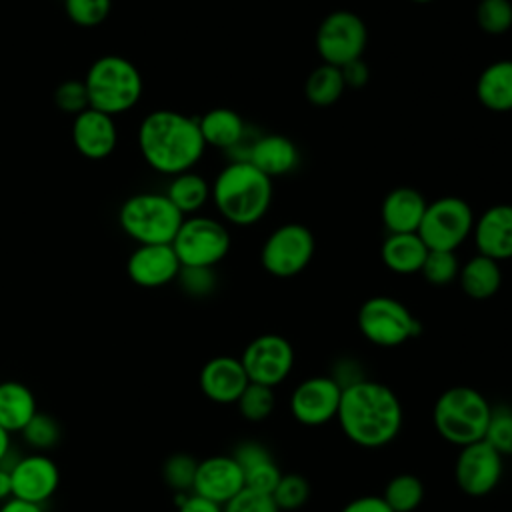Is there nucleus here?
Instances as JSON below:
<instances>
[{"label": "nucleus", "mask_w": 512, "mask_h": 512, "mask_svg": "<svg viewBox=\"0 0 512 512\" xmlns=\"http://www.w3.org/2000/svg\"><path fill=\"white\" fill-rule=\"evenodd\" d=\"M402 404L396 392L376 380H358L342 388L336 420L344 436L360 448H382L402 428Z\"/></svg>", "instance_id": "f257e3e1"}, {"label": "nucleus", "mask_w": 512, "mask_h": 512, "mask_svg": "<svg viewBox=\"0 0 512 512\" xmlns=\"http://www.w3.org/2000/svg\"><path fill=\"white\" fill-rule=\"evenodd\" d=\"M136 136L144 162L166 176L192 170L206 150L198 118L176 110L162 108L146 114Z\"/></svg>", "instance_id": "f03ea898"}, {"label": "nucleus", "mask_w": 512, "mask_h": 512, "mask_svg": "<svg viewBox=\"0 0 512 512\" xmlns=\"http://www.w3.org/2000/svg\"><path fill=\"white\" fill-rule=\"evenodd\" d=\"M272 178L248 160L228 162L210 184V200L218 214L234 226L260 222L272 204Z\"/></svg>", "instance_id": "7ed1b4c3"}, {"label": "nucleus", "mask_w": 512, "mask_h": 512, "mask_svg": "<svg viewBox=\"0 0 512 512\" xmlns=\"http://www.w3.org/2000/svg\"><path fill=\"white\" fill-rule=\"evenodd\" d=\"M492 404L472 386L456 384L446 388L432 406V424L440 438L462 448L486 434Z\"/></svg>", "instance_id": "20e7f679"}, {"label": "nucleus", "mask_w": 512, "mask_h": 512, "mask_svg": "<svg viewBox=\"0 0 512 512\" xmlns=\"http://www.w3.org/2000/svg\"><path fill=\"white\" fill-rule=\"evenodd\" d=\"M82 82L86 86L90 108L110 116L132 110L144 92L140 70L128 58L118 54L96 58Z\"/></svg>", "instance_id": "39448f33"}, {"label": "nucleus", "mask_w": 512, "mask_h": 512, "mask_svg": "<svg viewBox=\"0 0 512 512\" xmlns=\"http://www.w3.org/2000/svg\"><path fill=\"white\" fill-rule=\"evenodd\" d=\"M184 214L160 192L126 198L118 212L120 228L138 244H172Z\"/></svg>", "instance_id": "423d86ee"}, {"label": "nucleus", "mask_w": 512, "mask_h": 512, "mask_svg": "<svg viewBox=\"0 0 512 512\" xmlns=\"http://www.w3.org/2000/svg\"><path fill=\"white\" fill-rule=\"evenodd\" d=\"M358 330L374 346L394 348L416 338L422 330L418 318L392 296H372L358 308Z\"/></svg>", "instance_id": "0eeeda50"}, {"label": "nucleus", "mask_w": 512, "mask_h": 512, "mask_svg": "<svg viewBox=\"0 0 512 512\" xmlns=\"http://www.w3.org/2000/svg\"><path fill=\"white\" fill-rule=\"evenodd\" d=\"M232 238L228 228L210 216L192 214L182 220L172 248L182 266L214 268L230 252Z\"/></svg>", "instance_id": "6e6552de"}, {"label": "nucleus", "mask_w": 512, "mask_h": 512, "mask_svg": "<svg viewBox=\"0 0 512 512\" xmlns=\"http://www.w3.org/2000/svg\"><path fill=\"white\" fill-rule=\"evenodd\" d=\"M474 212L470 204L458 196H442L428 202L422 216L418 236L428 250H452L472 234Z\"/></svg>", "instance_id": "1a4fd4ad"}, {"label": "nucleus", "mask_w": 512, "mask_h": 512, "mask_svg": "<svg viewBox=\"0 0 512 512\" xmlns=\"http://www.w3.org/2000/svg\"><path fill=\"white\" fill-rule=\"evenodd\" d=\"M314 250L312 230L304 224L288 222L268 234L260 250V264L270 276L292 278L312 262Z\"/></svg>", "instance_id": "9d476101"}, {"label": "nucleus", "mask_w": 512, "mask_h": 512, "mask_svg": "<svg viewBox=\"0 0 512 512\" xmlns=\"http://www.w3.org/2000/svg\"><path fill=\"white\" fill-rule=\"evenodd\" d=\"M368 44V28L352 10L326 14L316 30V52L324 64L344 66L362 58Z\"/></svg>", "instance_id": "9b49d317"}, {"label": "nucleus", "mask_w": 512, "mask_h": 512, "mask_svg": "<svg viewBox=\"0 0 512 512\" xmlns=\"http://www.w3.org/2000/svg\"><path fill=\"white\" fill-rule=\"evenodd\" d=\"M240 362L250 382L276 388L294 366V348L280 334H260L246 344Z\"/></svg>", "instance_id": "f8f14e48"}, {"label": "nucleus", "mask_w": 512, "mask_h": 512, "mask_svg": "<svg viewBox=\"0 0 512 512\" xmlns=\"http://www.w3.org/2000/svg\"><path fill=\"white\" fill-rule=\"evenodd\" d=\"M502 474L504 458L484 438L458 450L454 462V480L466 496H488L500 484Z\"/></svg>", "instance_id": "ddd939ff"}, {"label": "nucleus", "mask_w": 512, "mask_h": 512, "mask_svg": "<svg viewBox=\"0 0 512 512\" xmlns=\"http://www.w3.org/2000/svg\"><path fill=\"white\" fill-rule=\"evenodd\" d=\"M342 388L328 374L310 376L296 384L288 408L296 422L304 426H322L336 420Z\"/></svg>", "instance_id": "4468645a"}, {"label": "nucleus", "mask_w": 512, "mask_h": 512, "mask_svg": "<svg viewBox=\"0 0 512 512\" xmlns=\"http://www.w3.org/2000/svg\"><path fill=\"white\" fill-rule=\"evenodd\" d=\"M12 498L44 504L58 490L60 470L52 458L42 452L28 454L10 466Z\"/></svg>", "instance_id": "2eb2a0df"}, {"label": "nucleus", "mask_w": 512, "mask_h": 512, "mask_svg": "<svg viewBox=\"0 0 512 512\" xmlns=\"http://www.w3.org/2000/svg\"><path fill=\"white\" fill-rule=\"evenodd\" d=\"M180 260L172 244H138L126 260L128 278L142 288H160L180 274Z\"/></svg>", "instance_id": "dca6fc26"}, {"label": "nucleus", "mask_w": 512, "mask_h": 512, "mask_svg": "<svg viewBox=\"0 0 512 512\" xmlns=\"http://www.w3.org/2000/svg\"><path fill=\"white\" fill-rule=\"evenodd\" d=\"M244 488V476L232 454H216L198 460L192 492L224 506Z\"/></svg>", "instance_id": "f3484780"}, {"label": "nucleus", "mask_w": 512, "mask_h": 512, "mask_svg": "<svg viewBox=\"0 0 512 512\" xmlns=\"http://www.w3.org/2000/svg\"><path fill=\"white\" fill-rule=\"evenodd\" d=\"M74 148L88 160L108 158L118 144V128L114 116L96 108H86L72 122Z\"/></svg>", "instance_id": "a211bd4d"}, {"label": "nucleus", "mask_w": 512, "mask_h": 512, "mask_svg": "<svg viewBox=\"0 0 512 512\" xmlns=\"http://www.w3.org/2000/svg\"><path fill=\"white\" fill-rule=\"evenodd\" d=\"M248 382L240 358L226 354L210 358L198 376L202 394L216 404H236Z\"/></svg>", "instance_id": "6ab92c4d"}, {"label": "nucleus", "mask_w": 512, "mask_h": 512, "mask_svg": "<svg viewBox=\"0 0 512 512\" xmlns=\"http://www.w3.org/2000/svg\"><path fill=\"white\" fill-rule=\"evenodd\" d=\"M478 254L496 262L512 258V204H494L486 208L472 228Z\"/></svg>", "instance_id": "aec40b11"}, {"label": "nucleus", "mask_w": 512, "mask_h": 512, "mask_svg": "<svg viewBox=\"0 0 512 512\" xmlns=\"http://www.w3.org/2000/svg\"><path fill=\"white\" fill-rule=\"evenodd\" d=\"M242 160H248L268 178L286 176L300 164V150L294 140L282 134H262L256 138Z\"/></svg>", "instance_id": "412c9836"}, {"label": "nucleus", "mask_w": 512, "mask_h": 512, "mask_svg": "<svg viewBox=\"0 0 512 512\" xmlns=\"http://www.w3.org/2000/svg\"><path fill=\"white\" fill-rule=\"evenodd\" d=\"M232 458L242 470L246 488L270 494L282 476V470L276 464L274 456L258 440H242L240 444H236V448L232 450Z\"/></svg>", "instance_id": "4be33fe9"}, {"label": "nucleus", "mask_w": 512, "mask_h": 512, "mask_svg": "<svg viewBox=\"0 0 512 512\" xmlns=\"http://www.w3.org/2000/svg\"><path fill=\"white\" fill-rule=\"evenodd\" d=\"M428 200L410 186H398L390 190L382 200V222L388 234L418 232L422 216L426 212Z\"/></svg>", "instance_id": "5701e85b"}, {"label": "nucleus", "mask_w": 512, "mask_h": 512, "mask_svg": "<svg viewBox=\"0 0 512 512\" xmlns=\"http://www.w3.org/2000/svg\"><path fill=\"white\" fill-rule=\"evenodd\" d=\"M198 126L206 146L220 150H234L244 142L246 124L242 116L232 108H212L198 118Z\"/></svg>", "instance_id": "b1692460"}, {"label": "nucleus", "mask_w": 512, "mask_h": 512, "mask_svg": "<svg viewBox=\"0 0 512 512\" xmlns=\"http://www.w3.org/2000/svg\"><path fill=\"white\" fill-rule=\"evenodd\" d=\"M426 254H428V248L422 242V238L418 236V232L388 234L380 248L384 266L396 274L420 272Z\"/></svg>", "instance_id": "393cba45"}, {"label": "nucleus", "mask_w": 512, "mask_h": 512, "mask_svg": "<svg viewBox=\"0 0 512 512\" xmlns=\"http://www.w3.org/2000/svg\"><path fill=\"white\" fill-rule=\"evenodd\" d=\"M478 102L492 112L512 110V60L488 64L476 82Z\"/></svg>", "instance_id": "a878e982"}, {"label": "nucleus", "mask_w": 512, "mask_h": 512, "mask_svg": "<svg viewBox=\"0 0 512 512\" xmlns=\"http://www.w3.org/2000/svg\"><path fill=\"white\" fill-rule=\"evenodd\" d=\"M458 282H460L462 292L468 298L488 300L500 290V284H502L500 262L476 252V256H472L464 264H460Z\"/></svg>", "instance_id": "bb28decb"}, {"label": "nucleus", "mask_w": 512, "mask_h": 512, "mask_svg": "<svg viewBox=\"0 0 512 512\" xmlns=\"http://www.w3.org/2000/svg\"><path fill=\"white\" fill-rule=\"evenodd\" d=\"M38 412L34 392L16 380L0 382V426L4 430L22 432L30 418Z\"/></svg>", "instance_id": "cd10ccee"}, {"label": "nucleus", "mask_w": 512, "mask_h": 512, "mask_svg": "<svg viewBox=\"0 0 512 512\" xmlns=\"http://www.w3.org/2000/svg\"><path fill=\"white\" fill-rule=\"evenodd\" d=\"M164 194L186 218L188 214H196L210 200V184L204 176L188 170L172 176Z\"/></svg>", "instance_id": "c85d7f7f"}, {"label": "nucleus", "mask_w": 512, "mask_h": 512, "mask_svg": "<svg viewBox=\"0 0 512 512\" xmlns=\"http://www.w3.org/2000/svg\"><path fill=\"white\" fill-rule=\"evenodd\" d=\"M346 86L342 80V72L338 66L332 64H320L316 66L304 84V96L312 106L328 108L340 100Z\"/></svg>", "instance_id": "c756f323"}, {"label": "nucleus", "mask_w": 512, "mask_h": 512, "mask_svg": "<svg viewBox=\"0 0 512 512\" xmlns=\"http://www.w3.org/2000/svg\"><path fill=\"white\" fill-rule=\"evenodd\" d=\"M424 494V482L416 474L402 472L386 482L382 498L394 512H414L424 502Z\"/></svg>", "instance_id": "7c9ffc66"}, {"label": "nucleus", "mask_w": 512, "mask_h": 512, "mask_svg": "<svg viewBox=\"0 0 512 512\" xmlns=\"http://www.w3.org/2000/svg\"><path fill=\"white\" fill-rule=\"evenodd\" d=\"M236 406H238V412L244 420L264 422L274 412V406H276L274 388L248 382V386L244 388V392L236 400Z\"/></svg>", "instance_id": "2f4dec72"}, {"label": "nucleus", "mask_w": 512, "mask_h": 512, "mask_svg": "<svg viewBox=\"0 0 512 512\" xmlns=\"http://www.w3.org/2000/svg\"><path fill=\"white\" fill-rule=\"evenodd\" d=\"M310 482L306 476L296 472H282L280 480L276 482L274 490L270 492L280 512H294L302 508L310 498Z\"/></svg>", "instance_id": "473e14b6"}, {"label": "nucleus", "mask_w": 512, "mask_h": 512, "mask_svg": "<svg viewBox=\"0 0 512 512\" xmlns=\"http://www.w3.org/2000/svg\"><path fill=\"white\" fill-rule=\"evenodd\" d=\"M460 262L452 250H428L420 274L432 286H448L458 280Z\"/></svg>", "instance_id": "72a5a7b5"}, {"label": "nucleus", "mask_w": 512, "mask_h": 512, "mask_svg": "<svg viewBox=\"0 0 512 512\" xmlns=\"http://www.w3.org/2000/svg\"><path fill=\"white\" fill-rule=\"evenodd\" d=\"M196 468H198V460L194 456L176 452L164 460L162 478L166 486H170L178 494H188L192 492V486H194Z\"/></svg>", "instance_id": "f704fd0d"}, {"label": "nucleus", "mask_w": 512, "mask_h": 512, "mask_svg": "<svg viewBox=\"0 0 512 512\" xmlns=\"http://www.w3.org/2000/svg\"><path fill=\"white\" fill-rule=\"evenodd\" d=\"M484 440L502 456H512V406H492Z\"/></svg>", "instance_id": "c9c22d12"}, {"label": "nucleus", "mask_w": 512, "mask_h": 512, "mask_svg": "<svg viewBox=\"0 0 512 512\" xmlns=\"http://www.w3.org/2000/svg\"><path fill=\"white\" fill-rule=\"evenodd\" d=\"M22 436L28 446L36 448L38 452H44L60 442L62 428L54 416L46 412H36L30 418V422L22 428Z\"/></svg>", "instance_id": "e433bc0d"}, {"label": "nucleus", "mask_w": 512, "mask_h": 512, "mask_svg": "<svg viewBox=\"0 0 512 512\" xmlns=\"http://www.w3.org/2000/svg\"><path fill=\"white\" fill-rule=\"evenodd\" d=\"M476 22L486 34L498 36L512 28V2L510 0H478Z\"/></svg>", "instance_id": "4c0bfd02"}, {"label": "nucleus", "mask_w": 512, "mask_h": 512, "mask_svg": "<svg viewBox=\"0 0 512 512\" xmlns=\"http://www.w3.org/2000/svg\"><path fill=\"white\" fill-rule=\"evenodd\" d=\"M64 10L76 26L94 28L108 18L112 0H64Z\"/></svg>", "instance_id": "58836bf2"}, {"label": "nucleus", "mask_w": 512, "mask_h": 512, "mask_svg": "<svg viewBox=\"0 0 512 512\" xmlns=\"http://www.w3.org/2000/svg\"><path fill=\"white\" fill-rule=\"evenodd\" d=\"M182 290L192 298L210 296L216 288V274L214 268H200V266H182L176 278Z\"/></svg>", "instance_id": "ea45409f"}, {"label": "nucleus", "mask_w": 512, "mask_h": 512, "mask_svg": "<svg viewBox=\"0 0 512 512\" xmlns=\"http://www.w3.org/2000/svg\"><path fill=\"white\" fill-rule=\"evenodd\" d=\"M222 512H280L272 494L242 488L236 496H232L224 506Z\"/></svg>", "instance_id": "a19ab883"}, {"label": "nucleus", "mask_w": 512, "mask_h": 512, "mask_svg": "<svg viewBox=\"0 0 512 512\" xmlns=\"http://www.w3.org/2000/svg\"><path fill=\"white\" fill-rule=\"evenodd\" d=\"M54 102L60 110L74 116L90 106L86 86L82 80H64L54 92Z\"/></svg>", "instance_id": "79ce46f5"}, {"label": "nucleus", "mask_w": 512, "mask_h": 512, "mask_svg": "<svg viewBox=\"0 0 512 512\" xmlns=\"http://www.w3.org/2000/svg\"><path fill=\"white\" fill-rule=\"evenodd\" d=\"M340 72H342V80H344V86L350 88V90H360L368 84L370 80V70H368V64L362 60V58H356L344 66H340Z\"/></svg>", "instance_id": "37998d69"}, {"label": "nucleus", "mask_w": 512, "mask_h": 512, "mask_svg": "<svg viewBox=\"0 0 512 512\" xmlns=\"http://www.w3.org/2000/svg\"><path fill=\"white\" fill-rule=\"evenodd\" d=\"M334 372L328 374L332 380H336V384L340 388H346L358 380H364V374L360 372V366L352 360V358H340L336 364H334Z\"/></svg>", "instance_id": "c03bdc74"}, {"label": "nucleus", "mask_w": 512, "mask_h": 512, "mask_svg": "<svg viewBox=\"0 0 512 512\" xmlns=\"http://www.w3.org/2000/svg\"><path fill=\"white\" fill-rule=\"evenodd\" d=\"M340 512H394V510L384 502L382 496L364 494L346 502Z\"/></svg>", "instance_id": "a18cd8bd"}, {"label": "nucleus", "mask_w": 512, "mask_h": 512, "mask_svg": "<svg viewBox=\"0 0 512 512\" xmlns=\"http://www.w3.org/2000/svg\"><path fill=\"white\" fill-rule=\"evenodd\" d=\"M180 502H178V512H222V506L198 496V494H180Z\"/></svg>", "instance_id": "49530a36"}, {"label": "nucleus", "mask_w": 512, "mask_h": 512, "mask_svg": "<svg viewBox=\"0 0 512 512\" xmlns=\"http://www.w3.org/2000/svg\"><path fill=\"white\" fill-rule=\"evenodd\" d=\"M0 512H44V508H42V504L26 502L20 498H10V500L2 502Z\"/></svg>", "instance_id": "de8ad7c7"}, {"label": "nucleus", "mask_w": 512, "mask_h": 512, "mask_svg": "<svg viewBox=\"0 0 512 512\" xmlns=\"http://www.w3.org/2000/svg\"><path fill=\"white\" fill-rule=\"evenodd\" d=\"M12 498V476L10 468L0 464V502H6Z\"/></svg>", "instance_id": "09e8293b"}, {"label": "nucleus", "mask_w": 512, "mask_h": 512, "mask_svg": "<svg viewBox=\"0 0 512 512\" xmlns=\"http://www.w3.org/2000/svg\"><path fill=\"white\" fill-rule=\"evenodd\" d=\"M8 452H10V432L0 426V464H4Z\"/></svg>", "instance_id": "8fccbe9b"}, {"label": "nucleus", "mask_w": 512, "mask_h": 512, "mask_svg": "<svg viewBox=\"0 0 512 512\" xmlns=\"http://www.w3.org/2000/svg\"><path fill=\"white\" fill-rule=\"evenodd\" d=\"M412 2H418V4H426V2H432V0H412Z\"/></svg>", "instance_id": "3c124183"}]
</instances>
